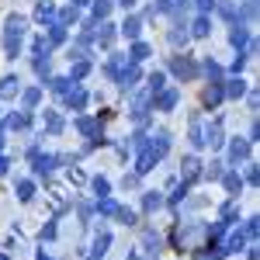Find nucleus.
<instances>
[{"label": "nucleus", "instance_id": "5", "mask_svg": "<svg viewBox=\"0 0 260 260\" xmlns=\"http://www.w3.org/2000/svg\"><path fill=\"white\" fill-rule=\"evenodd\" d=\"M222 98H225V94H222V80H212L205 90H201V104H205V108H215Z\"/></svg>", "mask_w": 260, "mask_h": 260}, {"label": "nucleus", "instance_id": "29", "mask_svg": "<svg viewBox=\"0 0 260 260\" xmlns=\"http://www.w3.org/2000/svg\"><path fill=\"white\" fill-rule=\"evenodd\" d=\"M31 194H35V184H31V180H18V198L31 201Z\"/></svg>", "mask_w": 260, "mask_h": 260}, {"label": "nucleus", "instance_id": "20", "mask_svg": "<svg viewBox=\"0 0 260 260\" xmlns=\"http://www.w3.org/2000/svg\"><path fill=\"white\" fill-rule=\"evenodd\" d=\"M222 94H229V98H243V94H246V83L236 77V80H229L225 87H222Z\"/></svg>", "mask_w": 260, "mask_h": 260}, {"label": "nucleus", "instance_id": "22", "mask_svg": "<svg viewBox=\"0 0 260 260\" xmlns=\"http://www.w3.org/2000/svg\"><path fill=\"white\" fill-rule=\"evenodd\" d=\"M111 14V0H94V24Z\"/></svg>", "mask_w": 260, "mask_h": 260}, {"label": "nucleus", "instance_id": "41", "mask_svg": "<svg viewBox=\"0 0 260 260\" xmlns=\"http://www.w3.org/2000/svg\"><path fill=\"white\" fill-rule=\"evenodd\" d=\"M191 142H194V146H205V136H201V125H198V121H191Z\"/></svg>", "mask_w": 260, "mask_h": 260}, {"label": "nucleus", "instance_id": "4", "mask_svg": "<svg viewBox=\"0 0 260 260\" xmlns=\"http://www.w3.org/2000/svg\"><path fill=\"white\" fill-rule=\"evenodd\" d=\"M198 177H201V160L198 156H187V160L180 163V180L184 184H194Z\"/></svg>", "mask_w": 260, "mask_h": 260}, {"label": "nucleus", "instance_id": "40", "mask_svg": "<svg viewBox=\"0 0 260 260\" xmlns=\"http://www.w3.org/2000/svg\"><path fill=\"white\" fill-rule=\"evenodd\" d=\"M28 125V115H11L7 118V128H24Z\"/></svg>", "mask_w": 260, "mask_h": 260}, {"label": "nucleus", "instance_id": "37", "mask_svg": "<svg viewBox=\"0 0 260 260\" xmlns=\"http://www.w3.org/2000/svg\"><path fill=\"white\" fill-rule=\"evenodd\" d=\"M87 73H90V62H87V59H80L77 66H73V80H83Z\"/></svg>", "mask_w": 260, "mask_h": 260}, {"label": "nucleus", "instance_id": "8", "mask_svg": "<svg viewBox=\"0 0 260 260\" xmlns=\"http://www.w3.org/2000/svg\"><path fill=\"white\" fill-rule=\"evenodd\" d=\"M21 94V80L18 77H4V80H0V98L4 101H14Z\"/></svg>", "mask_w": 260, "mask_h": 260}, {"label": "nucleus", "instance_id": "33", "mask_svg": "<svg viewBox=\"0 0 260 260\" xmlns=\"http://www.w3.org/2000/svg\"><path fill=\"white\" fill-rule=\"evenodd\" d=\"M59 42H66V28H62V24H52V31H49V45H59Z\"/></svg>", "mask_w": 260, "mask_h": 260}, {"label": "nucleus", "instance_id": "32", "mask_svg": "<svg viewBox=\"0 0 260 260\" xmlns=\"http://www.w3.org/2000/svg\"><path fill=\"white\" fill-rule=\"evenodd\" d=\"M208 31H212V24H208V18H198V21H194V28H191V35H198V39H205Z\"/></svg>", "mask_w": 260, "mask_h": 260}, {"label": "nucleus", "instance_id": "27", "mask_svg": "<svg viewBox=\"0 0 260 260\" xmlns=\"http://www.w3.org/2000/svg\"><path fill=\"white\" fill-rule=\"evenodd\" d=\"M108 243H111V236L108 233H98V240H94V257H104V250H108Z\"/></svg>", "mask_w": 260, "mask_h": 260}, {"label": "nucleus", "instance_id": "31", "mask_svg": "<svg viewBox=\"0 0 260 260\" xmlns=\"http://www.w3.org/2000/svg\"><path fill=\"white\" fill-rule=\"evenodd\" d=\"M160 205H163V198L156 194V191H149V194L142 198V208H146V212H153V208H160Z\"/></svg>", "mask_w": 260, "mask_h": 260}, {"label": "nucleus", "instance_id": "24", "mask_svg": "<svg viewBox=\"0 0 260 260\" xmlns=\"http://www.w3.org/2000/svg\"><path fill=\"white\" fill-rule=\"evenodd\" d=\"M229 39H233V45H236L240 52L250 45V42H246V28H243V24H236V28H233V35H229Z\"/></svg>", "mask_w": 260, "mask_h": 260}, {"label": "nucleus", "instance_id": "30", "mask_svg": "<svg viewBox=\"0 0 260 260\" xmlns=\"http://www.w3.org/2000/svg\"><path fill=\"white\" fill-rule=\"evenodd\" d=\"M70 83H73V80H66V77H52V80H49V87H52L56 94H62V98H66V90H70Z\"/></svg>", "mask_w": 260, "mask_h": 260}, {"label": "nucleus", "instance_id": "11", "mask_svg": "<svg viewBox=\"0 0 260 260\" xmlns=\"http://www.w3.org/2000/svg\"><path fill=\"white\" fill-rule=\"evenodd\" d=\"M128 66H132V62H128V56H111V62H108V77H115V80H118Z\"/></svg>", "mask_w": 260, "mask_h": 260}, {"label": "nucleus", "instance_id": "36", "mask_svg": "<svg viewBox=\"0 0 260 260\" xmlns=\"http://www.w3.org/2000/svg\"><path fill=\"white\" fill-rule=\"evenodd\" d=\"M225 187H229V191H233V194H236V191H240V187H243L240 174H233V170H229V174H225Z\"/></svg>", "mask_w": 260, "mask_h": 260}, {"label": "nucleus", "instance_id": "46", "mask_svg": "<svg viewBox=\"0 0 260 260\" xmlns=\"http://www.w3.org/2000/svg\"><path fill=\"white\" fill-rule=\"evenodd\" d=\"M257 233H260V222L250 219V222H246V236H257Z\"/></svg>", "mask_w": 260, "mask_h": 260}, {"label": "nucleus", "instance_id": "10", "mask_svg": "<svg viewBox=\"0 0 260 260\" xmlns=\"http://www.w3.org/2000/svg\"><path fill=\"white\" fill-rule=\"evenodd\" d=\"M246 153H250V142L246 139H233V146H229V163L246 160Z\"/></svg>", "mask_w": 260, "mask_h": 260}, {"label": "nucleus", "instance_id": "23", "mask_svg": "<svg viewBox=\"0 0 260 260\" xmlns=\"http://www.w3.org/2000/svg\"><path fill=\"white\" fill-rule=\"evenodd\" d=\"M243 246H246V233L236 229V233L229 236V243H225V253H229V250H243Z\"/></svg>", "mask_w": 260, "mask_h": 260}, {"label": "nucleus", "instance_id": "45", "mask_svg": "<svg viewBox=\"0 0 260 260\" xmlns=\"http://www.w3.org/2000/svg\"><path fill=\"white\" fill-rule=\"evenodd\" d=\"M201 174H208L212 180H215V177H222V163H212V170H201Z\"/></svg>", "mask_w": 260, "mask_h": 260}, {"label": "nucleus", "instance_id": "26", "mask_svg": "<svg viewBox=\"0 0 260 260\" xmlns=\"http://www.w3.org/2000/svg\"><path fill=\"white\" fill-rule=\"evenodd\" d=\"M73 21H77V7L70 4V7H62V11H59V18H56V24H62V28H66V24H73Z\"/></svg>", "mask_w": 260, "mask_h": 260}, {"label": "nucleus", "instance_id": "2", "mask_svg": "<svg viewBox=\"0 0 260 260\" xmlns=\"http://www.w3.org/2000/svg\"><path fill=\"white\" fill-rule=\"evenodd\" d=\"M198 243H208V229L205 225H187V229H177V246L180 250H191Z\"/></svg>", "mask_w": 260, "mask_h": 260}, {"label": "nucleus", "instance_id": "57", "mask_svg": "<svg viewBox=\"0 0 260 260\" xmlns=\"http://www.w3.org/2000/svg\"><path fill=\"white\" fill-rule=\"evenodd\" d=\"M94 260H98V257H94Z\"/></svg>", "mask_w": 260, "mask_h": 260}, {"label": "nucleus", "instance_id": "3", "mask_svg": "<svg viewBox=\"0 0 260 260\" xmlns=\"http://www.w3.org/2000/svg\"><path fill=\"white\" fill-rule=\"evenodd\" d=\"M156 160H160V156H156V153L149 149V142H146L139 149V160H136V177H139V174H149V170L156 167Z\"/></svg>", "mask_w": 260, "mask_h": 260}, {"label": "nucleus", "instance_id": "12", "mask_svg": "<svg viewBox=\"0 0 260 260\" xmlns=\"http://www.w3.org/2000/svg\"><path fill=\"white\" fill-rule=\"evenodd\" d=\"M66 104H70L73 111H83V104H87V90H80V87L66 90Z\"/></svg>", "mask_w": 260, "mask_h": 260}, {"label": "nucleus", "instance_id": "35", "mask_svg": "<svg viewBox=\"0 0 260 260\" xmlns=\"http://www.w3.org/2000/svg\"><path fill=\"white\" fill-rule=\"evenodd\" d=\"M205 73H208V80H219V77H222V66L215 59H208V62H205Z\"/></svg>", "mask_w": 260, "mask_h": 260}, {"label": "nucleus", "instance_id": "48", "mask_svg": "<svg viewBox=\"0 0 260 260\" xmlns=\"http://www.w3.org/2000/svg\"><path fill=\"white\" fill-rule=\"evenodd\" d=\"M194 4H198V11H201V14H205V11H212V7H215V0H194Z\"/></svg>", "mask_w": 260, "mask_h": 260}, {"label": "nucleus", "instance_id": "43", "mask_svg": "<svg viewBox=\"0 0 260 260\" xmlns=\"http://www.w3.org/2000/svg\"><path fill=\"white\" fill-rule=\"evenodd\" d=\"M170 42H174V45H184V42H187V31H170Z\"/></svg>", "mask_w": 260, "mask_h": 260}, {"label": "nucleus", "instance_id": "28", "mask_svg": "<svg viewBox=\"0 0 260 260\" xmlns=\"http://www.w3.org/2000/svg\"><path fill=\"white\" fill-rule=\"evenodd\" d=\"M98 42L104 45V49H108V45L115 42V28H111V24H101V31H98Z\"/></svg>", "mask_w": 260, "mask_h": 260}, {"label": "nucleus", "instance_id": "55", "mask_svg": "<svg viewBox=\"0 0 260 260\" xmlns=\"http://www.w3.org/2000/svg\"><path fill=\"white\" fill-rule=\"evenodd\" d=\"M0 149H4V128H0Z\"/></svg>", "mask_w": 260, "mask_h": 260}, {"label": "nucleus", "instance_id": "19", "mask_svg": "<svg viewBox=\"0 0 260 260\" xmlns=\"http://www.w3.org/2000/svg\"><path fill=\"white\" fill-rule=\"evenodd\" d=\"M128 59H132V62L149 59V45H146V42H132V52H128Z\"/></svg>", "mask_w": 260, "mask_h": 260}, {"label": "nucleus", "instance_id": "14", "mask_svg": "<svg viewBox=\"0 0 260 260\" xmlns=\"http://www.w3.org/2000/svg\"><path fill=\"white\" fill-rule=\"evenodd\" d=\"M177 90H174V87H170V90H163L160 98H156V111H170V108H174V104H177Z\"/></svg>", "mask_w": 260, "mask_h": 260}, {"label": "nucleus", "instance_id": "38", "mask_svg": "<svg viewBox=\"0 0 260 260\" xmlns=\"http://www.w3.org/2000/svg\"><path fill=\"white\" fill-rule=\"evenodd\" d=\"M163 83H167V77H163V73H153V77H149V90H153V94H160Z\"/></svg>", "mask_w": 260, "mask_h": 260}, {"label": "nucleus", "instance_id": "34", "mask_svg": "<svg viewBox=\"0 0 260 260\" xmlns=\"http://www.w3.org/2000/svg\"><path fill=\"white\" fill-rule=\"evenodd\" d=\"M77 128H80L83 136H98V125H94L90 118H77Z\"/></svg>", "mask_w": 260, "mask_h": 260}, {"label": "nucleus", "instance_id": "25", "mask_svg": "<svg viewBox=\"0 0 260 260\" xmlns=\"http://www.w3.org/2000/svg\"><path fill=\"white\" fill-rule=\"evenodd\" d=\"M39 98H42L39 87H28V90L21 94V104H24V108H35V104H39Z\"/></svg>", "mask_w": 260, "mask_h": 260}, {"label": "nucleus", "instance_id": "50", "mask_svg": "<svg viewBox=\"0 0 260 260\" xmlns=\"http://www.w3.org/2000/svg\"><path fill=\"white\" fill-rule=\"evenodd\" d=\"M246 180H250V184H257V180H260V170H257V167H250V174H246Z\"/></svg>", "mask_w": 260, "mask_h": 260}, {"label": "nucleus", "instance_id": "56", "mask_svg": "<svg viewBox=\"0 0 260 260\" xmlns=\"http://www.w3.org/2000/svg\"><path fill=\"white\" fill-rule=\"evenodd\" d=\"M39 260H49V257H45V253H39Z\"/></svg>", "mask_w": 260, "mask_h": 260}, {"label": "nucleus", "instance_id": "53", "mask_svg": "<svg viewBox=\"0 0 260 260\" xmlns=\"http://www.w3.org/2000/svg\"><path fill=\"white\" fill-rule=\"evenodd\" d=\"M250 260H260V253H257V250H250Z\"/></svg>", "mask_w": 260, "mask_h": 260}, {"label": "nucleus", "instance_id": "21", "mask_svg": "<svg viewBox=\"0 0 260 260\" xmlns=\"http://www.w3.org/2000/svg\"><path fill=\"white\" fill-rule=\"evenodd\" d=\"M45 132H62V118H59V111H45Z\"/></svg>", "mask_w": 260, "mask_h": 260}, {"label": "nucleus", "instance_id": "17", "mask_svg": "<svg viewBox=\"0 0 260 260\" xmlns=\"http://www.w3.org/2000/svg\"><path fill=\"white\" fill-rule=\"evenodd\" d=\"M139 31H142L139 18H125V24H121V35H125V39H139Z\"/></svg>", "mask_w": 260, "mask_h": 260}, {"label": "nucleus", "instance_id": "47", "mask_svg": "<svg viewBox=\"0 0 260 260\" xmlns=\"http://www.w3.org/2000/svg\"><path fill=\"white\" fill-rule=\"evenodd\" d=\"M118 219H121V222H136V212H128V208H118Z\"/></svg>", "mask_w": 260, "mask_h": 260}, {"label": "nucleus", "instance_id": "52", "mask_svg": "<svg viewBox=\"0 0 260 260\" xmlns=\"http://www.w3.org/2000/svg\"><path fill=\"white\" fill-rule=\"evenodd\" d=\"M83 4H90V0H73V7H83Z\"/></svg>", "mask_w": 260, "mask_h": 260}, {"label": "nucleus", "instance_id": "51", "mask_svg": "<svg viewBox=\"0 0 260 260\" xmlns=\"http://www.w3.org/2000/svg\"><path fill=\"white\" fill-rule=\"evenodd\" d=\"M7 170H11V160H7V156H0V174H7Z\"/></svg>", "mask_w": 260, "mask_h": 260}, {"label": "nucleus", "instance_id": "6", "mask_svg": "<svg viewBox=\"0 0 260 260\" xmlns=\"http://www.w3.org/2000/svg\"><path fill=\"white\" fill-rule=\"evenodd\" d=\"M170 66H174V73H177L180 80H191V77H194V73H198V66H194V62L187 59V56H184V59H180V56H177V59L170 62Z\"/></svg>", "mask_w": 260, "mask_h": 260}, {"label": "nucleus", "instance_id": "1", "mask_svg": "<svg viewBox=\"0 0 260 260\" xmlns=\"http://www.w3.org/2000/svg\"><path fill=\"white\" fill-rule=\"evenodd\" d=\"M21 39H24V18L11 14L7 24H4V52H7V59H14V56H18Z\"/></svg>", "mask_w": 260, "mask_h": 260}, {"label": "nucleus", "instance_id": "49", "mask_svg": "<svg viewBox=\"0 0 260 260\" xmlns=\"http://www.w3.org/2000/svg\"><path fill=\"white\" fill-rule=\"evenodd\" d=\"M243 14H246V18H257V0H250V4H246V11H243Z\"/></svg>", "mask_w": 260, "mask_h": 260}, {"label": "nucleus", "instance_id": "7", "mask_svg": "<svg viewBox=\"0 0 260 260\" xmlns=\"http://www.w3.org/2000/svg\"><path fill=\"white\" fill-rule=\"evenodd\" d=\"M31 160H35V174H52V167L59 163V156H39V149H31Z\"/></svg>", "mask_w": 260, "mask_h": 260}, {"label": "nucleus", "instance_id": "13", "mask_svg": "<svg viewBox=\"0 0 260 260\" xmlns=\"http://www.w3.org/2000/svg\"><path fill=\"white\" fill-rule=\"evenodd\" d=\"M56 18V4L52 0H39V7H35V21H52Z\"/></svg>", "mask_w": 260, "mask_h": 260}, {"label": "nucleus", "instance_id": "18", "mask_svg": "<svg viewBox=\"0 0 260 260\" xmlns=\"http://www.w3.org/2000/svg\"><path fill=\"white\" fill-rule=\"evenodd\" d=\"M118 208H121V205L115 198H108V194L98 198V212H101V215H118Z\"/></svg>", "mask_w": 260, "mask_h": 260}, {"label": "nucleus", "instance_id": "9", "mask_svg": "<svg viewBox=\"0 0 260 260\" xmlns=\"http://www.w3.org/2000/svg\"><path fill=\"white\" fill-rule=\"evenodd\" d=\"M201 136H205V142H208L212 149H219L222 146V121H212L208 128H201Z\"/></svg>", "mask_w": 260, "mask_h": 260}, {"label": "nucleus", "instance_id": "16", "mask_svg": "<svg viewBox=\"0 0 260 260\" xmlns=\"http://www.w3.org/2000/svg\"><path fill=\"white\" fill-rule=\"evenodd\" d=\"M136 80H139V70H136V62H132V66H128V70L118 77V83H121V90H132V87H136Z\"/></svg>", "mask_w": 260, "mask_h": 260}, {"label": "nucleus", "instance_id": "39", "mask_svg": "<svg viewBox=\"0 0 260 260\" xmlns=\"http://www.w3.org/2000/svg\"><path fill=\"white\" fill-rule=\"evenodd\" d=\"M108 191H111V184H108L104 177H98V180H94V194H98V198H104Z\"/></svg>", "mask_w": 260, "mask_h": 260}, {"label": "nucleus", "instance_id": "44", "mask_svg": "<svg viewBox=\"0 0 260 260\" xmlns=\"http://www.w3.org/2000/svg\"><path fill=\"white\" fill-rule=\"evenodd\" d=\"M170 7H174V0H156V4H153V14H156V11H170Z\"/></svg>", "mask_w": 260, "mask_h": 260}, {"label": "nucleus", "instance_id": "42", "mask_svg": "<svg viewBox=\"0 0 260 260\" xmlns=\"http://www.w3.org/2000/svg\"><path fill=\"white\" fill-rule=\"evenodd\" d=\"M35 70H39L42 77H49V56H39V59H35Z\"/></svg>", "mask_w": 260, "mask_h": 260}, {"label": "nucleus", "instance_id": "54", "mask_svg": "<svg viewBox=\"0 0 260 260\" xmlns=\"http://www.w3.org/2000/svg\"><path fill=\"white\" fill-rule=\"evenodd\" d=\"M118 4H125V7H132V4H136V0H118Z\"/></svg>", "mask_w": 260, "mask_h": 260}, {"label": "nucleus", "instance_id": "15", "mask_svg": "<svg viewBox=\"0 0 260 260\" xmlns=\"http://www.w3.org/2000/svg\"><path fill=\"white\" fill-rule=\"evenodd\" d=\"M149 149H153L156 156H167V149H170V136H167V132H156L153 142H149Z\"/></svg>", "mask_w": 260, "mask_h": 260}]
</instances>
